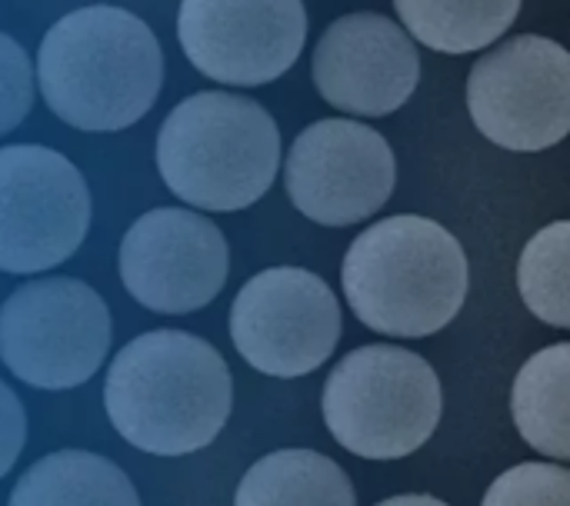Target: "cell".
<instances>
[{
    "label": "cell",
    "instance_id": "obj_18",
    "mask_svg": "<svg viewBox=\"0 0 570 506\" xmlns=\"http://www.w3.org/2000/svg\"><path fill=\"white\" fill-rule=\"evenodd\" d=\"M518 290L538 320L570 330V220L548 224L528 240L518 260Z\"/></svg>",
    "mask_w": 570,
    "mask_h": 506
},
{
    "label": "cell",
    "instance_id": "obj_10",
    "mask_svg": "<svg viewBox=\"0 0 570 506\" xmlns=\"http://www.w3.org/2000/svg\"><path fill=\"white\" fill-rule=\"evenodd\" d=\"M397 160L391 143L361 120H317L304 127L284 163L291 204L321 227H354L394 194Z\"/></svg>",
    "mask_w": 570,
    "mask_h": 506
},
{
    "label": "cell",
    "instance_id": "obj_19",
    "mask_svg": "<svg viewBox=\"0 0 570 506\" xmlns=\"http://www.w3.org/2000/svg\"><path fill=\"white\" fill-rule=\"evenodd\" d=\"M481 506H570V470L554 464H518L488 487Z\"/></svg>",
    "mask_w": 570,
    "mask_h": 506
},
{
    "label": "cell",
    "instance_id": "obj_12",
    "mask_svg": "<svg viewBox=\"0 0 570 506\" xmlns=\"http://www.w3.org/2000/svg\"><path fill=\"white\" fill-rule=\"evenodd\" d=\"M177 40L204 77L261 87L297 63L307 10L304 0H180Z\"/></svg>",
    "mask_w": 570,
    "mask_h": 506
},
{
    "label": "cell",
    "instance_id": "obj_15",
    "mask_svg": "<svg viewBox=\"0 0 570 506\" xmlns=\"http://www.w3.org/2000/svg\"><path fill=\"white\" fill-rule=\"evenodd\" d=\"M511 417L528 447L570 464V344L538 350L518 370Z\"/></svg>",
    "mask_w": 570,
    "mask_h": 506
},
{
    "label": "cell",
    "instance_id": "obj_3",
    "mask_svg": "<svg viewBox=\"0 0 570 506\" xmlns=\"http://www.w3.org/2000/svg\"><path fill=\"white\" fill-rule=\"evenodd\" d=\"M341 284L354 317L384 337L441 334L464 307L471 267L461 240L431 217L397 214L347 250Z\"/></svg>",
    "mask_w": 570,
    "mask_h": 506
},
{
    "label": "cell",
    "instance_id": "obj_20",
    "mask_svg": "<svg viewBox=\"0 0 570 506\" xmlns=\"http://www.w3.org/2000/svg\"><path fill=\"white\" fill-rule=\"evenodd\" d=\"M33 83L37 77L27 50L10 33H0V137L27 120L37 93Z\"/></svg>",
    "mask_w": 570,
    "mask_h": 506
},
{
    "label": "cell",
    "instance_id": "obj_22",
    "mask_svg": "<svg viewBox=\"0 0 570 506\" xmlns=\"http://www.w3.org/2000/svg\"><path fill=\"white\" fill-rule=\"evenodd\" d=\"M377 506H451L438 497H428V494H401V497H391V500H381Z\"/></svg>",
    "mask_w": 570,
    "mask_h": 506
},
{
    "label": "cell",
    "instance_id": "obj_6",
    "mask_svg": "<svg viewBox=\"0 0 570 506\" xmlns=\"http://www.w3.org/2000/svg\"><path fill=\"white\" fill-rule=\"evenodd\" d=\"M114 337L104 297L77 277L27 280L0 307V360L37 390L83 387Z\"/></svg>",
    "mask_w": 570,
    "mask_h": 506
},
{
    "label": "cell",
    "instance_id": "obj_11",
    "mask_svg": "<svg viewBox=\"0 0 570 506\" xmlns=\"http://www.w3.org/2000/svg\"><path fill=\"white\" fill-rule=\"evenodd\" d=\"M124 290L154 314H194L227 284L230 250L220 227L184 207L137 217L120 240Z\"/></svg>",
    "mask_w": 570,
    "mask_h": 506
},
{
    "label": "cell",
    "instance_id": "obj_7",
    "mask_svg": "<svg viewBox=\"0 0 570 506\" xmlns=\"http://www.w3.org/2000/svg\"><path fill=\"white\" fill-rule=\"evenodd\" d=\"M90 227V190L70 157L43 143L0 147V270L43 274L70 260Z\"/></svg>",
    "mask_w": 570,
    "mask_h": 506
},
{
    "label": "cell",
    "instance_id": "obj_5",
    "mask_svg": "<svg viewBox=\"0 0 570 506\" xmlns=\"http://www.w3.org/2000/svg\"><path fill=\"white\" fill-rule=\"evenodd\" d=\"M324 424L361 460H401L421 450L444 414L434 367L404 347L351 350L324 384Z\"/></svg>",
    "mask_w": 570,
    "mask_h": 506
},
{
    "label": "cell",
    "instance_id": "obj_16",
    "mask_svg": "<svg viewBox=\"0 0 570 506\" xmlns=\"http://www.w3.org/2000/svg\"><path fill=\"white\" fill-rule=\"evenodd\" d=\"M234 506H357L341 464L317 450H274L240 480Z\"/></svg>",
    "mask_w": 570,
    "mask_h": 506
},
{
    "label": "cell",
    "instance_id": "obj_4",
    "mask_svg": "<svg viewBox=\"0 0 570 506\" xmlns=\"http://www.w3.org/2000/svg\"><path fill=\"white\" fill-rule=\"evenodd\" d=\"M157 170L190 207L234 214L271 190L281 170V130L257 100L200 90L160 123Z\"/></svg>",
    "mask_w": 570,
    "mask_h": 506
},
{
    "label": "cell",
    "instance_id": "obj_9",
    "mask_svg": "<svg viewBox=\"0 0 570 506\" xmlns=\"http://www.w3.org/2000/svg\"><path fill=\"white\" fill-rule=\"evenodd\" d=\"M230 340L261 374L294 380L324 367L341 340V304L304 267L254 274L230 304Z\"/></svg>",
    "mask_w": 570,
    "mask_h": 506
},
{
    "label": "cell",
    "instance_id": "obj_8",
    "mask_svg": "<svg viewBox=\"0 0 570 506\" xmlns=\"http://www.w3.org/2000/svg\"><path fill=\"white\" fill-rule=\"evenodd\" d=\"M474 127L504 150L538 153L570 133V50L521 33L488 50L468 77Z\"/></svg>",
    "mask_w": 570,
    "mask_h": 506
},
{
    "label": "cell",
    "instance_id": "obj_13",
    "mask_svg": "<svg viewBox=\"0 0 570 506\" xmlns=\"http://www.w3.org/2000/svg\"><path fill=\"white\" fill-rule=\"evenodd\" d=\"M317 93L357 117L401 110L421 83V57L411 33L384 13L357 10L334 20L311 60Z\"/></svg>",
    "mask_w": 570,
    "mask_h": 506
},
{
    "label": "cell",
    "instance_id": "obj_14",
    "mask_svg": "<svg viewBox=\"0 0 570 506\" xmlns=\"http://www.w3.org/2000/svg\"><path fill=\"white\" fill-rule=\"evenodd\" d=\"M7 506H140L130 477L90 450H57L30 464Z\"/></svg>",
    "mask_w": 570,
    "mask_h": 506
},
{
    "label": "cell",
    "instance_id": "obj_2",
    "mask_svg": "<svg viewBox=\"0 0 570 506\" xmlns=\"http://www.w3.org/2000/svg\"><path fill=\"white\" fill-rule=\"evenodd\" d=\"M37 87L50 113L87 133L134 127L164 87V50L130 10L90 3L63 13L40 40Z\"/></svg>",
    "mask_w": 570,
    "mask_h": 506
},
{
    "label": "cell",
    "instance_id": "obj_17",
    "mask_svg": "<svg viewBox=\"0 0 570 506\" xmlns=\"http://www.w3.org/2000/svg\"><path fill=\"white\" fill-rule=\"evenodd\" d=\"M524 0H394L411 40L441 53H471L501 40Z\"/></svg>",
    "mask_w": 570,
    "mask_h": 506
},
{
    "label": "cell",
    "instance_id": "obj_1",
    "mask_svg": "<svg viewBox=\"0 0 570 506\" xmlns=\"http://www.w3.org/2000/svg\"><path fill=\"white\" fill-rule=\"evenodd\" d=\"M234 380L227 360L187 330H147L120 347L104 384L114 430L154 457H187L210 447L230 420Z\"/></svg>",
    "mask_w": 570,
    "mask_h": 506
},
{
    "label": "cell",
    "instance_id": "obj_21",
    "mask_svg": "<svg viewBox=\"0 0 570 506\" xmlns=\"http://www.w3.org/2000/svg\"><path fill=\"white\" fill-rule=\"evenodd\" d=\"M27 444V414L20 397L0 380V477L10 474Z\"/></svg>",
    "mask_w": 570,
    "mask_h": 506
}]
</instances>
